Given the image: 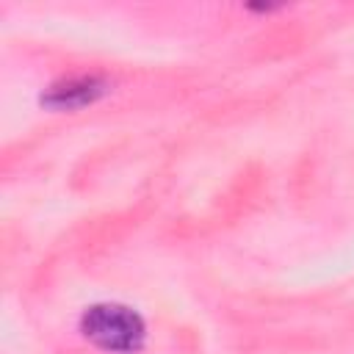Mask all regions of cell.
Instances as JSON below:
<instances>
[{
  "mask_svg": "<svg viewBox=\"0 0 354 354\" xmlns=\"http://www.w3.org/2000/svg\"><path fill=\"white\" fill-rule=\"evenodd\" d=\"M80 335L105 354H138L147 346L144 315L122 301H94L77 318Z\"/></svg>",
  "mask_w": 354,
  "mask_h": 354,
  "instance_id": "6da1fadb",
  "label": "cell"
},
{
  "mask_svg": "<svg viewBox=\"0 0 354 354\" xmlns=\"http://www.w3.org/2000/svg\"><path fill=\"white\" fill-rule=\"evenodd\" d=\"M111 91V80L100 72H75V75H61L53 83H47L39 94L41 108L66 113V111H80L94 102H100Z\"/></svg>",
  "mask_w": 354,
  "mask_h": 354,
  "instance_id": "7a4b0ae2",
  "label": "cell"
}]
</instances>
